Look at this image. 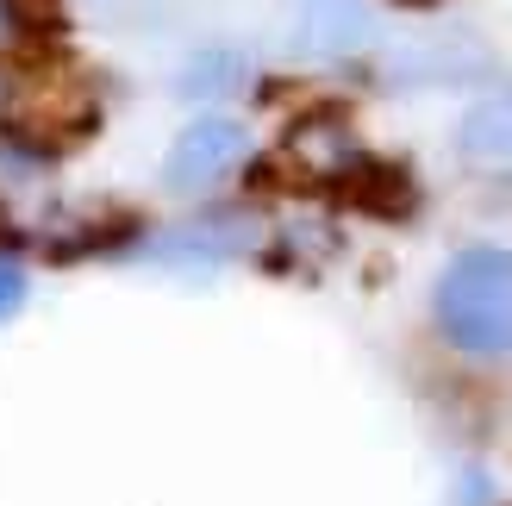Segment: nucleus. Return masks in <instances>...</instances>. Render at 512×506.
Segmentation results:
<instances>
[{"label": "nucleus", "instance_id": "obj_1", "mask_svg": "<svg viewBox=\"0 0 512 506\" xmlns=\"http://www.w3.org/2000/svg\"><path fill=\"white\" fill-rule=\"evenodd\" d=\"M438 325L469 357H506L512 350V250L475 244L444 269Z\"/></svg>", "mask_w": 512, "mask_h": 506}, {"label": "nucleus", "instance_id": "obj_2", "mask_svg": "<svg viewBox=\"0 0 512 506\" xmlns=\"http://www.w3.org/2000/svg\"><path fill=\"white\" fill-rule=\"evenodd\" d=\"M244 150H250V138H244L238 119H194L188 132L169 144L163 182H169L175 194H200V188L225 182V175L244 163Z\"/></svg>", "mask_w": 512, "mask_h": 506}, {"label": "nucleus", "instance_id": "obj_3", "mask_svg": "<svg viewBox=\"0 0 512 506\" xmlns=\"http://www.w3.org/2000/svg\"><path fill=\"white\" fill-rule=\"evenodd\" d=\"M369 38H375V13L363 0H306V13H300L306 57H356Z\"/></svg>", "mask_w": 512, "mask_h": 506}, {"label": "nucleus", "instance_id": "obj_4", "mask_svg": "<svg viewBox=\"0 0 512 506\" xmlns=\"http://www.w3.org/2000/svg\"><path fill=\"white\" fill-rule=\"evenodd\" d=\"M469 163H488V169H512V88H488L463 113V132H456Z\"/></svg>", "mask_w": 512, "mask_h": 506}, {"label": "nucleus", "instance_id": "obj_5", "mask_svg": "<svg viewBox=\"0 0 512 506\" xmlns=\"http://www.w3.org/2000/svg\"><path fill=\"white\" fill-rule=\"evenodd\" d=\"M288 157H300V163L313 169V175H338V169L350 163V138H344V125H325V119H313V125H300V132H294Z\"/></svg>", "mask_w": 512, "mask_h": 506}, {"label": "nucleus", "instance_id": "obj_6", "mask_svg": "<svg viewBox=\"0 0 512 506\" xmlns=\"http://www.w3.org/2000/svg\"><path fill=\"white\" fill-rule=\"evenodd\" d=\"M238 75H244L238 57H194L175 88H182V94H225V88H238Z\"/></svg>", "mask_w": 512, "mask_h": 506}, {"label": "nucleus", "instance_id": "obj_7", "mask_svg": "<svg viewBox=\"0 0 512 506\" xmlns=\"http://www.w3.org/2000/svg\"><path fill=\"white\" fill-rule=\"evenodd\" d=\"M25 38H32V0H0V57L25 50Z\"/></svg>", "mask_w": 512, "mask_h": 506}, {"label": "nucleus", "instance_id": "obj_8", "mask_svg": "<svg viewBox=\"0 0 512 506\" xmlns=\"http://www.w3.org/2000/svg\"><path fill=\"white\" fill-rule=\"evenodd\" d=\"M25 307V275L13 263H0V319H13Z\"/></svg>", "mask_w": 512, "mask_h": 506}]
</instances>
